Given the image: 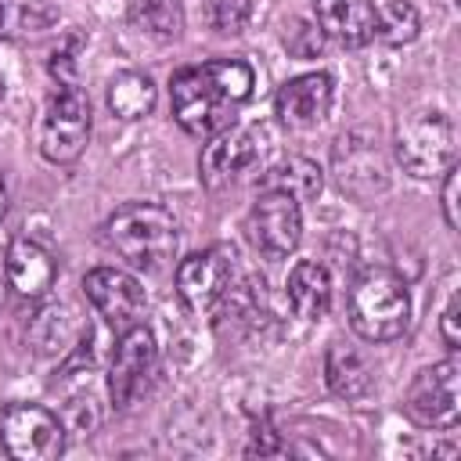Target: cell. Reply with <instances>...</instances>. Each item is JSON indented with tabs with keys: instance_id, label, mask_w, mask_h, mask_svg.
<instances>
[{
	"instance_id": "obj_1",
	"label": "cell",
	"mask_w": 461,
	"mask_h": 461,
	"mask_svg": "<svg viewBox=\"0 0 461 461\" xmlns=\"http://www.w3.org/2000/svg\"><path fill=\"white\" fill-rule=\"evenodd\" d=\"M252 68L238 58H216L202 65H187L169 83L173 119L191 137H216L234 126V108L252 97Z\"/></svg>"
},
{
	"instance_id": "obj_2",
	"label": "cell",
	"mask_w": 461,
	"mask_h": 461,
	"mask_svg": "<svg viewBox=\"0 0 461 461\" xmlns=\"http://www.w3.org/2000/svg\"><path fill=\"white\" fill-rule=\"evenodd\" d=\"M104 241L137 270H162L176 259L180 227L169 209L155 202H130L104 223Z\"/></svg>"
},
{
	"instance_id": "obj_3",
	"label": "cell",
	"mask_w": 461,
	"mask_h": 461,
	"mask_svg": "<svg viewBox=\"0 0 461 461\" xmlns=\"http://www.w3.org/2000/svg\"><path fill=\"white\" fill-rule=\"evenodd\" d=\"M411 321L407 281L385 267L364 270L349 288V324L367 342H393Z\"/></svg>"
},
{
	"instance_id": "obj_4",
	"label": "cell",
	"mask_w": 461,
	"mask_h": 461,
	"mask_svg": "<svg viewBox=\"0 0 461 461\" xmlns=\"http://www.w3.org/2000/svg\"><path fill=\"white\" fill-rule=\"evenodd\" d=\"M40 155L54 166L76 162L90 144V101L76 83H58L47 97L40 130H36Z\"/></svg>"
},
{
	"instance_id": "obj_5",
	"label": "cell",
	"mask_w": 461,
	"mask_h": 461,
	"mask_svg": "<svg viewBox=\"0 0 461 461\" xmlns=\"http://www.w3.org/2000/svg\"><path fill=\"white\" fill-rule=\"evenodd\" d=\"M396 158L411 176L447 173L457 158V130L443 112H418L396 133Z\"/></svg>"
},
{
	"instance_id": "obj_6",
	"label": "cell",
	"mask_w": 461,
	"mask_h": 461,
	"mask_svg": "<svg viewBox=\"0 0 461 461\" xmlns=\"http://www.w3.org/2000/svg\"><path fill=\"white\" fill-rule=\"evenodd\" d=\"M403 411L421 429H454L461 418V364L450 357L421 367L407 385Z\"/></svg>"
},
{
	"instance_id": "obj_7",
	"label": "cell",
	"mask_w": 461,
	"mask_h": 461,
	"mask_svg": "<svg viewBox=\"0 0 461 461\" xmlns=\"http://www.w3.org/2000/svg\"><path fill=\"white\" fill-rule=\"evenodd\" d=\"M0 447L14 461H50L65 450V425L40 403H7L0 411Z\"/></svg>"
},
{
	"instance_id": "obj_8",
	"label": "cell",
	"mask_w": 461,
	"mask_h": 461,
	"mask_svg": "<svg viewBox=\"0 0 461 461\" xmlns=\"http://www.w3.org/2000/svg\"><path fill=\"white\" fill-rule=\"evenodd\" d=\"M234 249L230 245H209L176 267V295L191 313H209L227 292L234 288Z\"/></svg>"
},
{
	"instance_id": "obj_9",
	"label": "cell",
	"mask_w": 461,
	"mask_h": 461,
	"mask_svg": "<svg viewBox=\"0 0 461 461\" xmlns=\"http://www.w3.org/2000/svg\"><path fill=\"white\" fill-rule=\"evenodd\" d=\"M158 364V349H155V335L144 324H133L119 335L115 353H112V367H108V396L115 411H126L140 400V393L148 389L151 375Z\"/></svg>"
},
{
	"instance_id": "obj_10",
	"label": "cell",
	"mask_w": 461,
	"mask_h": 461,
	"mask_svg": "<svg viewBox=\"0 0 461 461\" xmlns=\"http://www.w3.org/2000/svg\"><path fill=\"white\" fill-rule=\"evenodd\" d=\"M245 234L263 256H270V259L288 256L303 238L299 202L285 191H259V198L252 202V209L245 216Z\"/></svg>"
},
{
	"instance_id": "obj_11",
	"label": "cell",
	"mask_w": 461,
	"mask_h": 461,
	"mask_svg": "<svg viewBox=\"0 0 461 461\" xmlns=\"http://www.w3.org/2000/svg\"><path fill=\"white\" fill-rule=\"evenodd\" d=\"M83 295L90 299V306L104 317V324H112L115 331H126L137 324V317L144 313V288L133 274L119 270V267H97L83 277Z\"/></svg>"
},
{
	"instance_id": "obj_12",
	"label": "cell",
	"mask_w": 461,
	"mask_h": 461,
	"mask_svg": "<svg viewBox=\"0 0 461 461\" xmlns=\"http://www.w3.org/2000/svg\"><path fill=\"white\" fill-rule=\"evenodd\" d=\"M259 158V130H241V126H227L220 130L198 162V176L209 191L227 187L238 173H245L252 162Z\"/></svg>"
},
{
	"instance_id": "obj_13",
	"label": "cell",
	"mask_w": 461,
	"mask_h": 461,
	"mask_svg": "<svg viewBox=\"0 0 461 461\" xmlns=\"http://www.w3.org/2000/svg\"><path fill=\"white\" fill-rule=\"evenodd\" d=\"M331 76L328 72H306V76H295L288 79L277 97H274V112L281 115L285 126H313L328 115L331 108Z\"/></svg>"
},
{
	"instance_id": "obj_14",
	"label": "cell",
	"mask_w": 461,
	"mask_h": 461,
	"mask_svg": "<svg viewBox=\"0 0 461 461\" xmlns=\"http://www.w3.org/2000/svg\"><path fill=\"white\" fill-rule=\"evenodd\" d=\"M4 277L22 299H43L54 288L58 263L43 245L29 238H14L4 252Z\"/></svg>"
},
{
	"instance_id": "obj_15",
	"label": "cell",
	"mask_w": 461,
	"mask_h": 461,
	"mask_svg": "<svg viewBox=\"0 0 461 461\" xmlns=\"http://www.w3.org/2000/svg\"><path fill=\"white\" fill-rule=\"evenodd\" d=\"M313 18L317 29L342 47H364L378 29V11L371 0H313Z\"/></svg>"
},
{
	"instance_id": "obj_16",
	"label": "cell",
	"mask_w": 461,
	"mask_h": 461,
	"mask_svg": "<svg viewBox=\"0 0 461 461\" xmlns=\"http://www.w3.org/2000/svg\"><path fill=\"white\" fill-rule=\"evenodd\" d=\"M288 303L299 317L306 321H317L328 313L331 306V274L317 263V259H299L292 270H288Z\"/></svg>"
},
{
	"instance_id": "obj_17",
	"label": "cell",
	"mask_w": 461,
	"mask_h": 461,
	"mask_svg": "<svg viewBox=\"0 0 461 461\" xmlns=\"http://www.w3.org/2000/svg\"><path fill=\"white\" fill-rule=\"evenodd\" d=\"M321 187H324V173H321V166H317L313 158H306V155H288V158L274 162V166L263 173V180H259V191H285V194H292L295 202L317 198Z\"/></svg>"
},
{
	"instance_id": "obj_18",
	"label": "cell",
	"mask_w": 461,
	"mask_h": 461,
	"mask_svg": "<svg viewBox=\"0 0 461 461\" xmlns=\"http://www.w3.org/2000/svg\"><path fill=\"white\" fill-rule=\"evenodd\" d=\"M324 378L328 389L342 400H360L371 389V367L364 364V357L346 346V342H331L328 357H324Z\"/></svg>"
},
{
	"instance_id": "obj_19",
	"label": "cell",
	"mask_w": 461,
	"mask_h": 461,
	"mask_svg": "<svg viewBox=\"0 0 461 461\" xmlns=\"http://www.w3.org/2000/svg\"><path fill=\"white\" fill-rule=\"evenodd\" d=\"M155 83L148 72H119L112 83H108V108L119 115V119H144L151 108H155Z\"/></svg>"
},
{
	"instance_id": "obj_20",
	"label": "cell",
	"mask_w": 461,
	"mask_h": 461,
	"mask_svg": "<svg viewBox=\"0 0 461 461\" xmlns=\"http://www.w3.org/2000/svg\"><path fill=\"white\" fill-rule=\"evenodd\" d=\"M76 331H79V324H76L72 310L54 303V306H43V310L32 317V324H29V342H32L36 353L54 357V353H65V349L72 346Z\"/></svg>"
},
{
	"instance_id": "obj_21",
	"label": "cell",
	"mask_w": 461,
	"mask_h": 461,
	"mask_svg": "<svg viewBox=\"0 0 461 461\" xmlns=\"http://www.w3.org/2000/svg\"><path fill=\"white\" fill-rule=\"evenodd\" d=\"M130 22L155 40H176L184 32V0H130Z\"/></svg>"
},
{
	"instance_id": "obj_22",
	"label": "cell",
	"mask_w": 461,
	"mask_h": 461,
	"mask_svg": "<svg viewBox=\"0 0 461 461\" xmlns=\"http://www.w3.org/2000/svg\"><path fill=\"white\" fill-rule=\"evenodd\" d=\"M418 29H421L418 7H414L411 0H389V4L378 11V29H375V36H378L382 43L400 47V43H411V40L418 36Z\"/></svg>"
},
{
	"instance_id": "obj_23",
	"label": "cell",
	"mask_w": 461,
	"mask_h": 461,
	"mask_svg": "<svg viewBox=\"0 0 461 461\" xmlns=\"http://www.w3.org/2000/svg\"><path fill=\"white\" fill-rule=\"evenodd\" d=\"M205 18L216 32L234 36L252 18V0H205Z\"/></svg>"
},
{
	"instance_id": "obj_24",
	"label": "cell",
	"mask_w": 461,
	"mask_h": 461,
	"mask_svg": "<svg viewBox=\"0 0 461 461\" xmlns=\"http://www.w3.org/2000/svg\"><path fill=\"white\" fill-rule=\"evenodd\" d=\"M285 43H288V50H292L295 58H317V54H321V47H324V32H321L317 25L295 22V25H292V32L285 36Z\"/></svg>"
},
{
	"instance_id": "obj_25",
	"label": "cell",
	"mask_w": 461,
	"mask_h": 461,
	"mask_svg": "<svg viewBox=\"0 0 461 461\" xmlns=\"http://www.w3.org/2000/svg\"><path fill=\"white\" fill-rule=\"evenodd\" d=\"M457 166L447 169V180H443V216H447V227L457 230L461 227V212H457Z\"/></svg>"
},
{
	"instance_id": "obj_26",
	"label": "cell",
	"mask_w": 461,
	"mask_h": 461,
	"mask_svg": "<svg viewBox=\"0 0 461 461\" xmlns=\"http://www.w3.org/2000/svg\"><path fill=\"white\" fill-rule=\"evenodd\" d=\"M457 313H461V303H457V295H450V303H447V310H443V317H439V331H443V342H447V349H450V353H457V349H461Z\"/></svg>"
},
{
	"instance_id": "obj_27",
	"label": "cell",
	"mask_w": 461,
	"mask_h": 461,
	"mask_svg": "<svg viewBox=\"0 0 461 461\" xmlns=\"http://www.w3.org/2000/svg\"><path fill=\"white\" fill-rule=\"evenodd\" d=\"M7 212V180H4V166H0V220Z\"/></svg>"
}]
</instances>
